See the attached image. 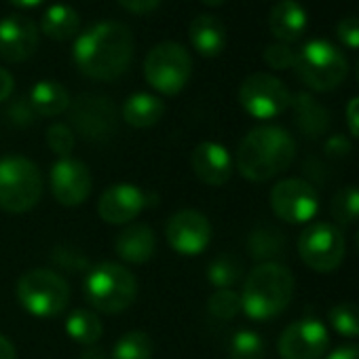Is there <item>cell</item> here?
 I'll return each instance as SVG.
<instances>
[{
	"instance_id": "obj_1",
	"label": "cell",
	"mask_w": 359,
	"mask_h": 359,
	"mask_svg": "<svg viewBox=\"0 0 359 359\" xmlns=\"http://www.w3.org/2000/svg\"><path fill=\"white\" fill-rule=\"evenodd\" d=\"M133 34L127 24L104 20L91 24L72 47V60L76 68L93 79L110 83L118 79L131 64Z\"/></svg>"
},
{
	"instance_id": "obj_2",
	"label": "cell",
	"mask_w": 359,
	"mask_h": 359,
	"mask_svg": "<svg viewBox=\"0 0 359 359\" xmlns=\"http://www.w3.org/2000/svg\"><path fill=\"white\" fill-rule=\"evenodd\" d=\"M296 156V140L277 125L252 129L237 148V169L250 182H266L283 173Z\"/></svg>"
},
{
	"instance_id": "obj_3",
	"label": "cell",
	"mask_w": 359,
	"mask_h": 359,
	"mask_svg": "<svg viewBox=\"0 0 359 359\" xmlns=\"http://www.w3.org/2000/svg\"><path fill=\"white\" fill-rule=\"evenodd\" d=\"M241 311L256 321L281 315L294 296V275L279 262H260L243 283Z\"/></svg>"
},
{
	"instance_id": "obj_4",
	"label": "cell",
	"mask_w": 359,
	"mask_h": 359,
	"mask_svg": "<svg viewBox=\"0 0 359 359\" xmlns=\"http://www.w3.org/2000/svg\"><path fill=\"white\" fill-rule=\"evenodd\" d=\"M85 298L100 313H123L137 298V279L118 262H102L85 277Z\"/></svg>"
},
{
	"instance_id": "obj_5",
	"label": "cell",
	"mask_w": 359,
	"mask_h": 359,
	"mask_svg": "<svg viewBox=\"0 0 359 359\" xmlns=\"http://www.w3.org/2000/svg\"><path fill=\"white\" fill-rule=\"evenodd\" d=\"M43 173L36 163L20 154L0 158V210L3 212L26 214L34 210L43 197Z\"/></svg>"
},
{
	"instance_id": "obj_6",
	"label": "cell",
	"mask_w": 359,
	"mask_h": 359,
	"mask_svg": "<svg viewBox=\"0 0 359 359\" xmlns=\"http://www.w3.org/2000/svg\"><path fill=\"white\" fill-rule=\"evenodd\" d=\"M294 72L313 91H332L348 74L344 53L323 39H313L296 51Z\"/></svg>"
},
{
	"instance_id": "obj_7",
	"label": "cell",
	"mask_w": 359,
	"mask_h": 359,
	"mask_svg": "<svg viewBox=\"0 0 359 359\" xmlns=\"http://www.w3.org/2000/svg\"><path fill=\"white\" fill-rule=\"evenodd\" d=\"M20 304L34 317L49 319L62 315L70 304L68 281L49 269L26 271L15 285Z\"/></svg>"
},
{
	"instance_id": "obj_8",
	"label": "cell",
	"mask_w": 359,
	"mask_h": 359,
	"mask_svg": "<svg viewBox=\"0 0 359 359\" xmlns=\"http://www.w3.org/2000/svg\"><path fill=\"white\" fill-rule=\"evenodd\" d=\"M191 74L193 57L184 45L175 41H163L154 45L144 60L146 83L163 95H177L189 85Z\"/></svg>"
},
{
	"instance_id": "obj_9",
	"label": "cell",
	"mask_w": 359,
	"mask_h": 359,
	"mask_svg": "<svg viewBox=\"0 0 359 359\" xmlns=\"http://www.w3.org/2000/svg\"><path fill=\"white\" fill-rule=\"evenodd\" d=\"M344 235L332 222L309 224L298 239L300 260L315 273H332L344 260Z\"/></svg>"
},
{
	"instance_id": "obj_10",
	"label": "cell",
	"mask_w": 359,
	"mask_h": 359,
	"mask_svg": "<svg viewBox=\"0 0 359 359\" xmlns=\"http://www.w3.org/2000/svg\"><path fill=\"white\" fill-rule=\"evenodd\" d=\"M290 100L292 93L285 83L269 72H254L239 87V104L258 121H271L283 114L290 108Z\"/></svg>"
},
{
	"instance_id": "obj_11",
	"label": "cell",
	"mask_w": 359,
	"mask_h": 359,
	"mask_svg": "<svg viewBox=\"0 0 359 359\" xmlns=\"http://www.w3.org/2000/svg\"><path fill=\"white\" fill-rule=\"evenodd\" d=\"M72 127L89 142H106L116 133L118 110L112 100L100 93H81L70 102Z\"/></svg>"
},
{
	"instance_id": "obj_12",
	"label": "cell",
	"mask_w": 359,
	"mask_h": 359,
	"mask_svg": "<svg viewBox=\"0 0 359 359\" xmlns=\"http://www.w3.org/2000/svg\"><path fill=\"white\" fill-rule=\"evenodd\" d=\"M271 208L281 222L306 224L319 212V197L313 184L300 177H287L271 191Z\"/></svg>"
},
{
	"instance_id": "obj_13",
	"label": "cell",
	"mask_w": 359,
	"mask_h": 359,
	"mask_svg": "<svg viewBox=\"0 0 359 359\" xmlns=\"http://www.w3.org/2000/svg\"><path fill=\"white\" fill-rule=\"evenodd\" d=\"M165 239L175 254L193 258L208 250L212 241V224L201 212L182 210L167 220Z\"/></svg>"
},
{
	"instance_id": "obj_14",
	"label": "cell",
	"mask_w": 359,
	"mask_h": 359,
	"mask_svg": "<svg viewBox=\"0 0 359 359\" xmlns=\"http://www.w3.org/2000/svg\"><path fill=\"white\" fill-rule=\"evenodd\" d=\"M281 359H321L330 348V332L319 319L290 323L277 342Z\"/></svg>"
},
{
	"instance_id": "obj_15",
	"label": "cell",
	"mask_w": 359,
	"mask_h": 359,
	"mask_svg": "<svg viewBox=\"0 0 359 359\" xmlns=\"http://www.w3.org/2000/svg\"><path fill=\"white\" fill-rule=\"evenodd\" d=\"M49 180H51V193L55 201L64 208H79L91 195V187H93L91 171L83 161L74 156L57 158L51 165Z\"/></svg>"
},
{
	"instance_id": "obj_16",
	"label": "cell",
	"mask_w": 359,
	"mask_h": 359,
	"mask_svg": "<svg viewBox=\"0 0 359 359\" xmlns=\"http://www.w3.org/2000/svg\"><path fill=\"white\" fill-rule=\"evenodd\" d=\"M148 208V195L135 184H112L97 201V214L106 224L127 226Z\"/></svg>"
},
{
	"instance_id": "obj_17",
	"label": "cell",
	"mask_w": 359,
	"mask_h": 359,
	"mask_svg": "<svg viewBox=\"0 0 359 359\" xmlns=\"http://www.w3.org/2000/svg\"><path fill=\"white\" fill-rule=\"evenodd\" d=\"M39 49V26L26 15H7L0 20V60L22 64Z\"/></svg>"
},
{
	"instance_id": "obj_18",
	"label": "cell",
	"mask_w": 359,
	"mask_h": 359,
	"mask_svg": "<svg viewBox=\"0 0 359 359\" xmlns=\"http://www.w3.org/2000/svg\"><path fill=\"white\" fill-rule=\"evenodd\" d=\"M191 167L195 175L208 187H224L233 177L235 163L231 152L218 142H201L191 154Z\"/></svg>"
},
{
	"instance_id": "obj_19",
	"label": "cell",
	"mask_w": 359,
	"mask_h": 359,
	"mask_svg": "<svg viewBox=\"0 0 359 359\" xmlns=\"http://www.w3.org/2000/svg\"><path fill=\"white\" fill-rule=\"evenodd\" d=\"M114 252L123 262L146 264L148 260H152L156 252L154 231L148 224H140V222L127 224L114 241Z\"/></svg>"
},
{
	"instance_id": "obj_20",
	"label": "cell",
	"mask_w": 359,
	"mask_h": 359,
	"mask_svg": "<svg viewBox=\"0 0 359 359\" xmlns=\"http://www.w3.org/2000/svg\"><path fill=\"white\" fill-rule=\"evenodd\" d=\"M306 24H309L306 11L296 0H279L269 13L271 34L285 45L300 41L306 30Z\"/></svg>"
},
{
	"instance_id": "obj_21",
	"label": "cell",
	"mask_w": 359,
	"mask_h": 359,
	"mask_svg": "<svg viewBox=\"0 0 359 359\" xmlns=\"http://www.w3.org/2000/svg\"><path fill=\"white\" fill-rule=\"evenodd\" d=\"M189 39L197 53H201L203 57H216L226 47V28L218 18L201 13L191 22Z\"/></svg>"
},
{
	"instance_id": "obj_22",
	"label": "cell",
	"mask_w": 359,
	"mask_h": 359,
	"mask_svg": "<svg viewBox=\"0 0 359 359\" xmlns=\"http://www.w3.org/2000/svg\"><path fill=\"white\" fill-rule=\"evenodd\" d=\"M290 108L294 112V123L298 131L306 137H319L330 127L327 110L306 91L294 93L290 100Z\"/></svg>"
},
{
	"instance_id": "obj_23",
	"label": "cell",
	"mask_w": 359,
	"mask_h": 359,
	"mask_svg": "<svg viewBox=\"0 0 359 359\" xmlns=\"http://www.w3.org/2000/svg\"><path fill=\"white\" fill-rule=\"evenodd\" d=\"M165 114V104L161 97H156L154 93H146V91H137L131 93L123 108H121V116L129 127L135 129H148L154 127Z\"/></svg>"
},
{
	"instance_id": "obj_24",
	"label": "cell",
	"mask_w": 359,
	"mask_h": 359,
	"mask_svg": "<svg viewBox=\"0 0 359 359\" xmlns=\"http://www.w3.org/2000/svg\"><path fill=\"white\" fill-rule=\"evenodd\" d=\"M28 102L41 116H60L70 108V93L57 81H39L32 85Z\"/></svg>"
},
{
	"instance_id": "obj_25",
	"label": "cell",
	"mask_w": 359,
	"mask_h": 359,
	"mask_svg": "<svg viewBox=\"0 0 359 359\" xmlns=\"http://www.w3.org/2000/svg\"><path fill=\"white\" fill-rule=\"evenodd\" d=\"M41 30L53 41H68L81 30V18L70 5L55 3L43 13Z\"/></svg>"
},
{
	"instance_id": "obj_26",
	"label": "cell",
	"mask_w": 359,
	"mask_h": 359,
	"mask_svg": "<svg viewBox=\"0 0 359 359\" xmlns=\"http://www.w3.org/2000/svg\"><path fill=\"white\" fill-rule=\"evenodd\" d=\"M66 334L74 342L89 346L102 338L104 325H102V319L97 317V313H93L91 309H74L66 317Z\"/></svg>"
},
{
	"instance_id": "obj_27",
	"label": "cell",
	"mask_w": 359,
	"mask_h": 359,
	"mask_svg": "<svg viewBox=\"0 0 359 359\" xmlns=\"http://www.w3.org/2000/svg\"><path fill=\"white\" fill-rule=\"evenodd\" d=\"M283 245H285V235L269 224L256 226L248 239V250L252 258L260 262H273V258H277L283 252Z\"/></svg>"
},
{
	"instance_id": "obj_28",
	"label": "cell",
	"mask_w": 359,
	"mask_h": 359,
	"mask_svg": "<svg viewBox=\"0 0 359 359\" xmlns=\"http://www.w3.org/2000/svg\"><path fill=\"white\" fill-rule=\"evenodd\" d=\"M330 214L340 226L359 222V187H342L332 195Z\"/></svg>"
},
{
	"instance_id": "obj_29",
	"label": "cell",
	"mask_w": 359,
	"mask_h": 359,
	"mask_svg": "<svg viewBox=\"0 0 359 359\" xmlns=\"http://www.w3.org/2000/svg\"><path fill=\"white\" fill-rule=\"evenodd\" d=\"M152 351V338L146 332L133 330L116 340V344L112 346V359H150Z\"/></svg>"
},
{
	"instance_id": "obj_30",
	"label": "cell",
	"mask_w": 359,
	"mask_h": 359,
	"mask_svg": "<svg viewBox=\"0 0 359 359\" xmlns=\"http://www.w3.org/2000/svg\"><path fill=\"white\" fill-rule=\"evenodd\" d=\"M241 262L233 254H220L212 260L208 269V279L216 290H233V285L241 279Z\"/></svg>"
},
{
	"instance_id": "obj_31",
	"label": "cell",
	"mask_w": 359,
	"mask_h": 359,
	"mask_svg": "<svg viewBox=\"0 0 359 359\" xmlns=\"http://www.w3.org/2000/svg\"><path fill=\"white\" fill-rule=\"evenodd\" d=\"M327 323L344 338H359V304L338 302L327 311Z\"/></svg>"
},
{
	"instance_id": "obj_32",
	"label": "cell",
	"mask_w": 359,
	"mask_h": 359,
	"mask_svg": "<svg viewBox=\"0 0 359 359\" xmlns=\"http://www.w3.org/2000/svg\"><path fill=\"white\" fill-rule=\"evenodd\" d=\"M231 359H264L266 344L254 330H239L231 340Z\"/></svg>"
},
{
	"instance_id": "obj_33",
	"label": "cell",
	"mask_w": 359,
	"mask_h": 359,
	"mask_svg": "<svg viewBox=\"0 0 359 359\" xmlns=\"http://www.w3.org/2000/svg\"><path fill=\"white\" fill-rule=\"evenodd\" d=\"M208 309L218 319H233L241 313V296L235 290H216L208 300Z\"/></svg>"
},
{
	"instance_id": "obj_34",
	"label": "cell",
	"mask_w": 359,
	"mask_h": 359,
	"mask_svg": "<svg viewBox=\"0 0 359 359\" xmlns=\"http://www.w3.org/2000/svg\"><path fill=\"white\" fill-rule=\"evenodd\" d=\"M76 137H74V129L66 123H53L47 127V146L60 156H70L74 150Z\"/></svg>"
},
{
	"instance_id": "obj_35",
	"label": "cell",
	"mask_w": 359,
	"mask_h": 359,
	"mask_svg": "<svg viewBox=\"0 0 359 359\" xmlns=\"http://www.w3.org/2000/svg\"><path fill=\"white\" fill-rule=\"evenodd\" d=\"M294 60H296V51L285 45V43H271L266 49H264V62L269 68L273 70H287V68H294Z\"/></svg>"
},
{
	"instance_id": "obj_36",
	"label": "cell",
	"mask_w": 359,
	"mask_h": 359,
	"mask_svg": "<svg viewBox=\"0 0 359 359\" xmlns=\"http://www.w3.org/2000/svg\"><path fill=\"white\" fill-rule=\"evenodd\" d=\"M336 39L348 49H359V18L340 20L336 26Z\"/></svg>"
},
{
	"instance_id": "obj_37",
	"label": "cell",
	"mask_w": 359,
	"mask_h": 359,
	"mask_svg": "<svg viewBox=\"0 0 359 359\" xmlns=\"http://www.w3.org/2000/svg\"><path fill=\"white\" fill-rule=\"evenodd\" d=\"M34 108L30 106V102L28 100H20V102H15V104H11L9 106V110H7V116H9V121L13 123V125H18V127H26V125H30L32 123V118H34Z\"/></svg>"
},
{
	"instance_id": "obj_38",
	"label": "cell",
	"mask_w": 359,
	"mask_h": 359,
	"mask_svg": "<svg viewBox=\"0 0 359 359\" xmlns=\"http://www.w3.org/2000/svg\"><path fill=\"white\" fill-rule=\"evenodd\" d=\"M351 142L344 137V135H340V133H336V135H332L327 142H325V154H330V156H334V158H342V156H346L348 152H351Z\"/></svg>"
},
{
	"instance_id": "obj_39",
	"label": "cell",
	"mask_w": 359,
	"mask_h": 359,
	"mask_svg": "<svg viewBox=\"0 0 359 359\" xmlns=\"http://www.w3.org/2000/svg\"><path fill=\"white\" fill-rule=\"evenodd\" d=\"M121 7L127 9L129 13H135V15H146V13H152L158 5L161 0H118Z\"/></svg>"
},
{
	"instance_id": "obj_40",
	"label": "cell",
	"mask_w": 359,
	"mask_h": 359,
	"mask_svg": "<svg viewBox=\"0 0 359 359\" xmlns=\"http://www.w3.org/2000/svg\"><path fill=\"white\" fill-rule=\"evenodd\" d=\"M344 114H346V127H348L351 135L359 140V95L348 100Z\"/></svg>"
},
{
	"instance_id": "obj_41",
	"label": "cell",
	"mask_w": 359,
	"mask_h": 359,
	"mask_svg": "<svg viewBox=\"0 0 359 359\" xmlns=\"http://www.w3.org/2000/svg\"><path fill=\"white\" fill-rule=\"evenodd\" d=\"M13 89H15L13 74L9 70H5V68H0V104L11 97Z\"/></svg>"
},
{
	"instance_id": "obj_42",
	"label": "cell",
	"mask_w": 359,
	"mask_h": 359,
	"mask_svg": "<svg viewBox=\"0 0 359 359\" xmlns=\"http://www.w3.org/2000/svg\"><path fill=\"white\" fill-rule=\"evenodd\" d=\"M327 359H359V344H344L334 348Z\"/></svg>"
},
{
	"instance_id": "obj_43",
	"label": "cell",
	"mask_w": 359,
	"mask_h": 359,
	"mask_svg": "<svg viewBox=\"0 0 359 359\" xmlns=\"http://www.w3.org/2000/svg\"><path fill=\"white\" fill-rule=\"evenodd\" d=\"M0 359H18L15 344L3 334H0Z\"/></svg>"
},
{
	"instance_id": "obj_44",
	"label": "cell",
	"mask_w": 359,
	"mask_h": 359,
	"mask_svg": "<svg viewBox=\"0 0 359 359\" xmlns=\"http://www.w3.org/2000/svg\"><path fill=\"white\" fill-rule=\"evenodd\" d=\"M45 0H11V5L18 9H34L39 5H43Z\"/></svg>"
},
{
	"instance_id": "obj_45",
	"label": "cell",
	"mask_w": 359,
	"mask_h": 359,
	"mask_svg": "<svg viewBox=\"0 0 359 359\" xmlns=\"http://www.w3.org/2000/svg\"><path fill=\"white\" fill-rule=\"evenodd\" d=\"M203 5H208V7H220V5H224L226 0H201Z\"/></svg>"
},
{
	"instance_id": "obj_46",
	"label": "cell",
	"mask_w": 359,
	"mask_h": 359,
	"mask_svg": "<svg viewBox=\"0 0 359 359\" xmlns=\"http://www.w3.org/2000/svg\"><path fill=\"white\" fill-rule=\"evenodd\" d=\"M355 76H357V85H359V62H357V70H355Z\"/></svg>"
},
{
	"instance_id": "obj_47",
	"label": "cell",
	"mask_w": 359,
	"mask_h": 359,
	"mask_svg": "<svg viewBox=\"0 0 359 359\" xmlns=\"http://www.w3.org/2000/svg\"><path fill=\"white\" fill-rule=\"evenodd\" d=\"M357 248H359V233H357Z\"/></svg>"
}]
</instances>
